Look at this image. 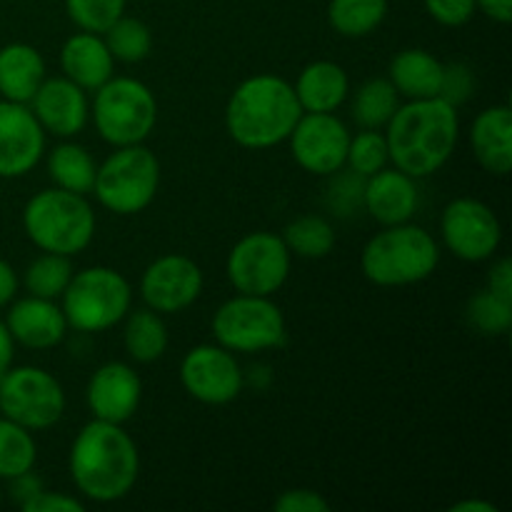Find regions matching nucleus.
Returning a JSON list of instances; mask_svg holds the SVG:
<instances>
[{
    "instance_id": "obj_1",
    "label": "nucleus",
    "mask_w": 512,
    "mask_h": 512,
    "mask_svg": "<svg viewBox=\"0 0 512 512\" xmlns=\"http://www.w3.org/2000/svg\"><path fill=\"white\" fill-rule=\"evenodd\" d=\"M458 138V108L443 98L408 100L385 125L390 163L415 180L438 173L453 158Z\"/></svg>"
},
{
    "instance_id": "obj_2",
    "label": "nucleus",
    "mask_w": 512,
    "mask_h": 512,
    "mask_svg": "<svg viewBox=\"0 0 512 512\" xmlns=\"http://www.w3.org/2000/svg\"><path fill=\"white\" fill-rule=\"evenodd\" d=\"M140 453L123 425L93 418L70 445V478L83 498L115 503L135 488Z\"/></svg>"
},
{
    "instance_id": "obj_3",
    "label": "nucleus",
    "mask_w": 512,
    "mask_h": 512,
    "mask_svg": "<svg viewBox=\"0 0 512 512\" xmlns=\"http://www.w3.org/2000/svg\"><path fill=\"white\" fill-rule=\"evenodd\" d=\"M303 115L293 85L273 73L243 80L225 108L228 135L248 150H265L285 143Z\"/></svg>"
},
{
    "instance_id": "obj_4",
    "label": "nucleus",
    "mask_w": 512,
    "mask_h": 512,
    "mask_svg": "<svg viewBox=\"0 0 512 512\" xmlns=\"http://www.w3.org/2000/svg\"><path fill=\"white\" fill-rule=\"evenodd\" d=\"M440 263V248L420 225H383L360 255L363 275L380 288H403L428 280Z\"/></svg>"
},
{
    "instance_id": "obj_5",
    "label": "nucleus",
    "mask_w": 512,
    "mask_h": 512,
    "mask_svg": "<svg viewBox=\"0 0 512 512\" xmlns=\"http://www.w3.org/2000/svg\"><path fill=\"white\" fill-rule=\"evenodd\" d=\"M23 228L30 243L43 253L73 258L93 243V205L85 200V195L63 188L40 190L25 203Z\"/></svg>"
},
{
    "instance_id": "obj_6",
    "label": "nucleus",
    "mask_w": 512,
    "mask_h": 512,
    "mask_svg": "<svg viewBox=\"0 0 512 512\" xmlns=\"http://www.w3.org/2000/svg\"><path fill=\"white\" fill-rule=\"evenodd\" d=\"M133 303V288L128 278L115 268L93 265L73 273L68 288L60 295L68 328L80 333H103L123 323Z\"/></svg>"
},
{
    "instance_id": "obj_7",
    "label": "nucleus",
    "mask_w": 512,
    "mask_h": 512,
    "mask_svg": "<svg viewBox=\"0 0 512 512\" xmlns=\"http://www.w3.org/2000/svg\"><path fill=\"white\" fill-rule=\"evenodd\" d=\"M93 123L105 143L113 148L138 145L150 138L158 123V103L153 90L135 78H110L95 90Z\"/></svg>"
},
{
    "instance_id": "obj_8",
    "label": "nucleus",
    "mask_w": 512,
    "mask_h": 512,
    "mask_svg": "<svg viewBox=\"0 0 512 512\" xmlns=\"http://www.w3.org/2000/svg\"><path fill=\"white\" fill-rule=\"evenodd\" d=\"M160 185V163L143 143L115 148L95 170L93 193L115 215L143 213Z\"/></svg>"
},
{
    "instance_id": "obj_9",
    "label": "nucleus",
    "mask_w": 512,
    "mask_h": 512,
    "mask_svg": "<svg viewBox=\"0 0 512 512\" xmlns=\"http://www.w3.org/2000/svg\"><path fill=\"white\" fill-rule=\"evenodd\" d=\"M213 335L230 353H260L285 343V318L268 295L238 293L215 310Z\"/></svg>"
},
{
    "instance_id": "obj_10",
    "label": "nucleus",
    "mask_w": 512,
    "mask_h": 512,
    "mask_svg": "<svg viewBox=\"0 0 512 512\" xmlns=\"http://www.w3.org/2000/svg\"><path fill=\"white\" fill-rule=\"evenodd\" d=\"M0 413L30 433L53 428L65 413L63 385L43 368H10L0 378Z\"/></svg>"
},
{
    "instance_id": "obj_11",
    "label": "nucleus",
    "mask_w": 512,
    "mask_h": 512,
    "mask_svg": "<svg viewBox=\"0 0 512 512\" xmlns=\"http://www.w3.org/2000/svg\"><path fill=\"white\" fill-rule=\"evenodd\" d=\"M290 260L293 255L283 238L260 230V233L245 235L233 245L225 273L238 293L270 298L288 283Z\"/></svg>"
},
{
    "instance_id": "obj_12",
    "label": "nucleus",
    "mask_w": 512,
    "mask_h": 512,
    "mask_svg": "<svg viewBox=\"0 0 512 512\" xmlns=\"http://www.w3.org/2000/svg\"><path fill=\"white\" fill-rule=\"evenodd\" d=\"M443 243L455 258L465 263H483L495 255L503 240L498 215L475 198H458L443 210L440 218Z\"/></svg>"
},
{
    "instance_id": "obj_13",
    "label": "nucleus",
    "mask_w": 512,
    "mask_h": 512,
    "mask_svg": "<svg viewBox=\"0 0 512 512\" xmlns=\"http://www.w3.org/2000/svg\"><path fill=\"white\" fill-rule=\"evenodd\" d=\"M185 393L205 405H228L243 390V370L223 345H195L180 363Z\"/></svg>"
},
{
    "instance_id": "obj_14",
    "label": "nucleus",
    "mask_w": 512,
    "mask_h": 512,
    "mask_svg": "<svg viewBox=\"0 0 512 512\" xmlns=\"http://www.w3.org/2000/svg\"><path fill=\"white\" fill-rule=\"evenodd\" d=\"M288 140L295 163L308 173L328 178L345 168L350 130L335 113H303Z\"/></svg>"
},
{
    "instance_id": "obj_15",
    "label": "nucleus",
    "mask_w": 512,
    "mask_h": 512,
    "mask_svg": "<svg viewBox=\"0 0 512 512\" xmlns=\"http://www.w3.org/2000/svg\"><path fill=\"white\" fill-rule=\"evenodd\" d=\"M203 293V270L193 258L180 253L163 255L145 268L140 295L160 315L183 313Z\"/></svg>"
},
{
    "instance_id": "obj_16",
    "label": "nucleus",
    "mask_w": 512,
    "mask_h": 512,
    "mask_svg": "<svg viewBox=\"0 0 512 512\" xmlns=\"http://www.w3.org/2000/svg\"><path fill=\"white\" fill-rule=\"evenodd\" d=\"M45 153V130L30 105L0 100V178H23Z\"/></svg>"
},
{
    "instance_id": "obj_17",
    "label": "nucleus",
    "mask_w": 512,
    "mask_h": 512,
    "mask_svg": "<svg viewBox=\"0 0 512 512\" xmlns=\"http://www.w3.org/2000/svg\"><path fill=\"white\" fill-rule=\"evenodd\" d=\"M28 105L40 128L55 138H75L90 120L88 93L65 75L45 78Z\"/></svg>"
},
{
    "instance_id": "obj_18",
    "label": "nucleus",
    "mask_w": 512,
    "mask_h": 512,
    "mask_svg": "<svg viewBox=\"0 0 512 512\" xmlns=\"http://www.w3.org/2000/svg\"><path fill=\"white\" fill-rule=\"evenodd\" d=\"M85 398H88L93 418L123 425L138 413L143 383L128 363L113 360V363H105L95 370L88 390H85Z\"/></svg>"
},
{
    "instance_id": "obj_19",
    "label": "nucleus",
    "mask_w": 512,
    "mask_h": 512,
    "mask_svg": "<svg viewBox=\"0 0 512 512\" xmlns=\"http://www.w3.org/2000/svg\"><path fill=\"white\" fill-rule=\"evenodd\" d=\"M10 335L15 343L25 345L30 350H50L63 343L68 333V320H65L63 308L55 300L48 298H20L10 305L5 315Z\"/></svg>"
},
{
    "instance_id": "obj_20",
    "label": "nucleus",
    "mask_w": 512,
    "mask_h": 512,
    "mask_svg": "<svg viewBox=\"0 0 512 512\" xmlns=\"http://www.w3.org/2000/svg\"><path fill=\"white\" fill-rule=\"evenodd\" d=\"M363 208L380 225L408 223L418 210V185L415 178L398 168H383L365 178Z\"/></svg>"
},
{
    "instance_id": "obj_21",
    "label": "nucleus",
    "mask_w": 512,
    "mask_h": 512,
    "mask_svg": "<svg viewBox=\"0 0 512 512\" xmlns=\"http://www.w3.org/2000/svg\"><path fill=\"white\" fill-rule=\"evenodd\" d=\"M115 60L105 45L103 35L98 33H80L70 35L60 48V70L68 80L85 90L95 93L103 83L113 78Z\"/></svg>"
},
{
    "instance_id": "obj_22",
    "label": "nucleus",
    "mask_w": 512,
    "mask_h": 512,
    "mask_svg": "<svg viewBox=\"0 0 512 512\" xmlns=\"http://www.w3.org/2000/svg\"><path fill=\"white\" fill-rule=\"evenodd\" d=\"M470 145L488 173L508 175L512 168V110L510 105H493L478 113L470 128Z\"/></svg>"
},
{
    "instance_id": "obj_23",
    "label": "nucleus",
    "mask_w": 512,
    "mask_h": 512,
    "mask_svg": "<svg viewBox=\"0 0 512 512\" xmlns=\"http://www.w3.org/2000/svg\"><path fill=\"white\" fill-rule=\"evenodd\" d=\"M303 113H335L350 95V78L343 65L315 60L300 70L293 85Z\"/></svg>"
},
{
    "instance_id": "obj_24",
    "label": "nucleus",
    "mask_w": 512,
    "mask_h": 512,
    "mask_svg": "<svg viewBox=\"0 0 512 512\" xmlns=\"http://www.w3.org/2000/svg\"><path fill=\"white\" fill-rule=\"evenodd\" d=\"M45 80V60L28 43H8L0 48V95L3 100L28 105Z\"/></svg>"
},
{
    "instance_id": "obj_25",
    "label": "nucleus",
    "mask_w": 512,
    "mask_h": 512,
    "mask_svg": "<svg viewBox=\"0 0 512 512\" xmlns=\"http://www.w3.org/2000/svg\"><path fill=\"white\" fill-rule=\"evenodd\" d=\"M390 83L405 100L438 98L443 83V63L423 48H408L390 63Z\"/></svg>"
},
{
    "instance_id": "obj_26",
    "label": "nucleus",
    "mask_w": 512,
    "mask_h": 512,
    "mask_svg": "<svg viewBox=\"0 0 512 512\" xmlns=\"http://www.w3.org/2000/svg\"><path fill=\"white\" fill-rule=\"evenodd\" d=\"M125 330L123 343L125 353L135 360V363H155L168 350V328H165L160 313L150 308L133 310L125 315Z\"/></svg>"
},
{
    "instance_id": "obj_27",
    "label": "nucleus",
    "mask_w": 512,
    "mask_h": 512,
    "mask_svg": "<svg viewBox=\"0 0 512 512\" xmlns=\"http://www.w3.org/2000/svg\"><path fill=\"white\" fill-rule=\"evenodd\" d=\"M95 170L98 165L93 155L78 143H60L48 158V175L55 188L70 190V193H90L95 183Z\"/></svg>"
},
{
    "instance_id": "obj_28",
    "label": "nucleus",
    "mask_w": 512,
    "mask_h": 512,
    "mask_svg": "<svg viewBox=\"0 0 512 512\" xmlns=\"http://www.w3.org/2000/svg\"><path fill=\"white\" fill-rule=\"evenodd\" d=\"M388 15V0H330L328 20L343 38H365Z\"/></svg>"
},
{
    "instance_id": "obj_29",
    "label": "nucleus",
    "mask_w": 512,
    "mask_h": 512,
    "mask_svg": "<svg viewBox=\"0 0 512 512\" xmlns=\"http://www.w3.org/2000/svg\"><path fill=\"white\" fill-rule=\"evenodd\" d=\"M400 105L398 90L385 78H373L358 88L353 98V118L360 128L380 130L388 125Z\"/></svg>"
},
{
    "instance_id": "obj_30",
    "label": "nucleus",
    "mask_w": 512,
    "mask_h": 512,
    "mask_svg": "<svg viewBox=\"0 0 512 512\" xmlns=\"http://www.w3.org/2000/svg\"><path fill=\"white\" fill-rule=\"evenodd\" d=\"M280 238L288 245L290 255L305 260H320L335 248V230L323 215H303L293 220Z\"/></svg>"
},
{
    "instance_id": "obj_31",
    "label": "nucleus",
    "mask_w": 512,
    "mask_h": 512,
    "mask_svg": "<svg viewBox=\"0 0 512 512\" xmlns=\"http://www.w3.org/2000/svg\"><path fill=\"white\" fill-rule=\"evenodd\" d=\"M38 445L33 433L8 418H0V480L18 478L33 470Z\"/></svg>"
},
{
    "instance_id": "obj_32",
    "label": "nucleus",
    "mask_w": 512,
    "mask_h": 512,
    "mask_svg": "<svg viewBox=\"0 0 512 512\" xmlns=\"http://www.w3.org/2000/svg\"><path fill=\"white\" fill-rule=\"evenodd\" d=\"M73 273L75 270L68 255L43 253L25 268L23 285L35 298L58 300L63 295V290L68 288Z\"/></svg>"
},
{
    "instance_id": "obj_33",
    "label": "nucleus",
    "mask_w": 512,
    "mask_h": 512,
    "mask_svg": "<svg viewBox=\"0 0 512 512\" xmlns=\"http://www.w3.org/2000/svg\"><path fill=\"white\" fill-rule=\"evenodd\" d=\"M103 40L113 60H120V63H140L153 50V33H150L148 25L138 18H128V15H120L105 30Z\"/></svg>"
},
{
    "instance_id": "obj_34",
    "label": "nucleus",
    "mask_w": 512,
    "mask_h": 512,
    "mask_svg": "<svg viewBox=\"0 0 512 512\" xmlns=\"http://www.w3.org/2000/svg\"><path fill=\"white\" fill-rule=\"evenodd\" d=\"M468 323L483 335H505L512 325V298L480 290L468 303Z\"/></svg>"
},
{
    "instance_id": "obj_35",
    "label": "nucleus",
    "mask_w": 512,
    "mask_h": 512,
    "mask_svg": "<svg viewBox=\"0 0 512 512\" xmlns=\"http://www.w3.org/2000/svg\"><path fill=\"white\" fill-rule=\"evenodd\" d=\"M390 153H388V140L385 133L380 130L363 128L358 135H350L348 155H345V165H348L353 173L370 178L378 170L388 168Z\"/></svg>"
},
{
    "instance_id": "obj_36",
    "label": "nucleus",
    "mask_w": 512,
    "mask_h": 512,
    "mask_svg": "<svg viewBox=\"0 0 512 512\" xmlns=\"http://www.w3.org/2000/svg\"><path fill=\"white\" fill-rule=\"evenodd\" d=\"M65 10L80 30L103 35L125 13V0H65Z\"/></svg>"
},
{
    "instance_id": "obj_37",
    "label": "nucleus",
    "mask_w": 512,
    "mask_h": 512,
    "mask_svg": "<svg viewBox=\"0 0 512 512\" xmlns=\"http://www.w3.org/2000/svg\"><path fill=\"white\" fill-rule=\"evenodd\" d=\"M333 178L328 188V203L330 210H335V215L340 218H348V215H355V210L363 208V188H365V178L363 175L353 173V170H343L340 168L338 173L328 175Z\"/></svg>"
},
{
    "instance_id": "obj_38",
    "label": "nucleus",
    "mask_w": 512,
    "mask_h": 512,
    "mask_svg": "<svg viewBox=\"0 0 512 512\" xmlns=\"http://www.w3.org/2000/svg\"><path fill=\"white\" fill-rule=\"evenodd\" d=\"M475 88V78L473 70L468 68L465 63H448L443 65V83H440V95L445 103H450L453 108L463 105L465 100L473 95Z\"/></svg>"
},
{
    "instance_id": "obj_39",
    "label": "nucleus",
    "mask_w": 512,
    "mask_h": 512,
    "mask_svg": "<svg viewBox=\"0 0 512 512\" xmlns=\"http://www.w3.org/2000/svg\"><path fill=\"white\" fill-rule=\"evenodd\" d=\"M423 3L430 18L445 28H460V25L470 23L478 10L475 0H423Z\"/></svg>"
},
{
    "instance_id": "obj_40",
    "label": "nucleus",
    "mask_w": 512,
    "mask_h": 512,
    "mask_svg": "<svg viewBox=\"0 0 512 512\" xmlns=\"http://www.w3.org/2000/svg\"><path fill=\"white\" fill-rule=\"evenodd\" d=\"M278 512H328L330 503L320 493L308 488L285 490L273 505Z\"/></svg>"
},
{
    "instance_id": "obj_41",
    "label": "nucleus",
    "mask_w": 512,
    "mask_h": 512,
    "mask_svg": "<svg viewBox=\"0 0 512 512\" xmlns=\"http://www.w3.org/2000/svg\"><path fill=\"white\" fill-rule=\"evenodd\" d=\"M25 512H83L85 505L78 498L65 493H50V490H40L35 498H30L23 505Z\"/></svg>"
},
{
    "instance_id": "obj_42",
    "label": "nucleus",
    "mask_w": 512,
    "mask_h": 512,
    "mask_svg": "<svg viewBox=\"0 0 512 512\" xmlns=\"http://www.w3.org/2000/svg\"><path fill=\"white\" fill-rule=\"evenodd\" d=\"M8 483H10V498H13L20 508H23L30 498H35V495L43 490V480H40L38 475H33V470L18 475V478H10Z\"/></svg>"
},
{
    "instance_id": "obj_43",
    "label": "nucleus",
    "mask_w": 512,
    "mask_h": 512,
    "mask_svg": "<svg viewBox=\"0 0 512 512\" xmlns=\"http://www.w3.org/2000/svg\"><path fill=\"white\" fill-rule=\"evenodd\" d=\"M488 288L493 293L512 298V263L508 258H500L488 273Z\"/></svg>"
},
{
    "instance_id": "obj_44",
    "label": "nucleus",
    "mask_w": 512,
    "mask_h": 512,
    "mask_svg": "<svg viewBox=\"0 0 512 512\" xmlns=\"http://www.w3.org/2000/svg\"><path fill=\"white\" fill-rule=\"evenodd\" d=\"M15 293H18V273L13 270V265L0 258V308L13 303Z\"/></svg>"
},
{
    "instance_id": "obj_45",
    "label": "nucleus",
    "mask_w": 512,
    "mask_h": 512,
    "mask_svg": "<svg viewBox=\"0 0 512 512\" xmlns=\"http://www.w3.org/2000/svg\"><path fill=\"white\" fill-rule=\"evenodd\" d=\"M475 5L495 23L505 25L512 20V0H475Z\"/></svg>"
},
{
    "instance_id": "obj_46",
    "label": "nucleus",
    "mask_w": 512,
    "mask_h": 512,
    "mask_svg": "<svg viewBox=\"0 0 512 512\" xmlns=\"http://www.w3.org/2000/svg\"><path fill=\"white\" fill-rule=\"evenodd\" d=\"M13 355H15V340L10 335L5 320H0V378L13 368Z\"/></svg>"
},
{
    "instance_id": "obj_47",
    "label": "nucleus",
    "mask_w": 512,
    "mask_h": 512,
    "mask_svg": "<svg viewBox=\"0 0 512 512\" xmlns=\"http://www.w3.org/2000/svg\"><path fill=\"white\" fill-rule=\"evenodd\" d=\"M453 512H495V505L483 503V500H463V503L453 505Z\"/></svg>"
}]
</instances>
